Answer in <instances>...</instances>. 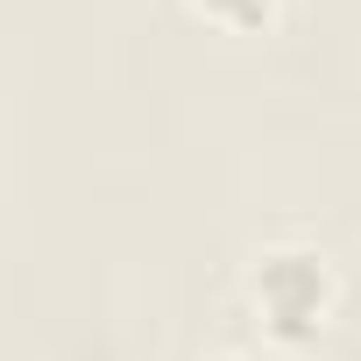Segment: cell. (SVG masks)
Listing matches in <instances>:
<instances>
[{
  "instance_id": "1",
  "label": "cell",
  "mask_w": 361,
  "mask_h": 361,
  "mask_svg": "<svg viewBox=\"0 0 361 361\" xmlns=\"http://www.w3.org/2000/svg\"><path fill=\"white\" fill-rule=\"evenodd\" d=\"M248 305H255V319H262V333L276 347H312L333 326L340 276H333L326 248H312V241H269L248 262Z\"/></svg>"
},
{
  "instance_id": "2",
  "label": "cell",
  "mask_w": 361,
  "mask_h": 361,
  "mask_svg": "<svg viewBox=\"0 0 361 361\" xmlns=\"http://www.w3.org/2000/svg\"><path fill=\"white\" fill-rule=\"evenodd\" d=\"M185 8H192L199 22L227 29V36H262V29L276 22V8H283V0H185Z\"/></svg>"
},
{
  "instance_id": "3",
  "label": "cell",
  "mask_w": 361,
  "mask_h": 361,
  "mask_svg": "<svg viewBox=\"0 0 361 361\" xmlns=\"http://www.w3.org/2000/svg\"><path fill=\"white\" fill-rule=\"evenodd\" d=\"M220 361H255V354H220Z\"/></svg>"
}]
</instances>
